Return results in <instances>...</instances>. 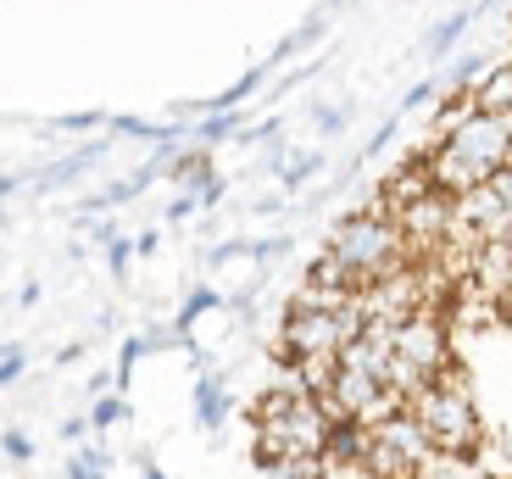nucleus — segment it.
Wrapping results in <instances>:
<instances>
[{
    "instance_id": "f257e3e1",
    "label": "nucleus",
    "mask_w": 512,
    "mask_h": 479,
    "mask_svg": "<svg viewBox=\"0 0 512 479\" xmlns=\"http://www.w3.org/2000/svg\"><path fill=\"white\" fill-rule=\"evenodd\" d=\"M507 162H512V123L474 112L457 134L440 140V151L423 168H429V190L446 195V201H462V195H474L479 184L496 179Z\"/></svg>"
},
{
    "instance_id": "f03ea898",
    "label": "nucleus",
    "mask_w": 512,
    "mask_h": 479,
    "mask_svg": "<svg viewBox=\"0 0 512 479\" xmlns=\"http://www.w3.org/2000/svg\"><path fill=\"white\" fill-rule=\"evenodd\" d=\"M323 257L346 273L351 290H362V285H373V279H384V273L407 268V240H401L390 212H357V218L334 223Z\"/></svg>"
},
{
    "instance_id": "7ed1b4c3",
    "label": "nucleus",
    "mask_w": 512,
    "mask_h": 479,
    "mask_svg": "<svg viewBox=\"0 0 512 479\" xmlns=\"http://www.w3.org/2000/svg\"><path fill=\"white\" fill-rule=\"evenodd\" d=\"M329 418L312 396H279L268 390L262 402H256V457L262 468L273 463H290V457H323L329 446Z\"/></svg>"
},
{
    "instance_id": "20e7f679",
    "label": "nucleus",
    "mask_w": 512,
    "mask_h": 479,
    "mask_svg": "<svg viewBox=\"0 0 512 479\" xmlns=\"http://www.w3.org/2000/svg\"><path fill=\"white\" fill-rule=\"evenodd\" d=\"M407 413L418 418V429L429 435V446H435L440 457H462L468 446H479L474 396H468V385L457 379V368H446L435 385H423L407 402Z\"/></svg>"
},
{
    "instance_id": "39448f33",
    "label": "nucleus",
    "mask_w": 512,
    "mask_h": 479,
    "mask_svg": "<svg viewBox=\"0 0 512 479\" xmlns=\"http://www.w3.org/2000/svg\"><path fill=\"white\" fill-rule=\"evenodd\" d=\"M451 368L446 351V324H440V307H423L418 318L396 329V363H390V390L401 402H412L423 385H435L440 374Z\"/></svg>"
},
{
    "instance_id": "423d86ee",
    "label": "nucleus",
    "mask_w": 512,
    "mask_h": 479,
    "mask_svg": "<svg viewBox=\"0 0 512 479\" xmlns=\"http://www.w3.org/2000/svg\"><path fill=\"white\" fill-rule=\"evenodd\" d=\"M362 335V318L351 307L329 312V307H295L284 318V346H290L295 363H312V357H340L351 340Z\"/></svg>"
},
{
    "instance_id": "0eeeda50",
    "label": "nucleus",
    "mask_w": 512,
    "mask_h": 479,
    "mask_svg": "<svg viewBox=\"0 0 512 479\" xmlns=\"http://www.w3.org/2000/svg\"><path fill=\"white\" fill-rule=\"evenodd\" d=\"M396 229L407 240V251H440V240L451 229V201L446 195H423V201L396 212Z\"/></svg>"
},
{
    "instance_id": "6e6552de",
    "label": "nucleus",
    "mask_w": 512,
    "mask_h": 479,
    "mask_svg": "<svg viewBox=\"0 0 512 479\" xmlns=\"http://www.w3.org/2000/svg\"><path fill=\"white\" fill-rule=\"evenodd\" d=\"M474 112L479 117H512V62H496L485 73V84H474Z\"/></svg>"
},
{
    "instance_id": "1a4fd4ad",
    "label": "nucleus",
    "mask_w": 512,
    "mask_h": 479,
    "mask_svg": "<svg viewBox=\"0 0 512 479\" xmlns=\"http://www.w3.org/2000/svg\"><path fill=\"white\" fill-rule=\"evenodd\" d=\"M223 418H229L223 379H218V374H201V379H195V424H201V429H218Z\"/></svg>"
},
{
    "instance_id": "9d476101",
    "label": "nucleus",
    "mask_w": 512,
    "mask_h": 479,
    "mask_svg": "<svg viewBox=\"0 0 512 479\" xmlns=\"http://www.w3.org/2000/svg\"><path fill=\"white\" fill-rule=\"evenodd\" d=\"M379 195H390V207H396V212L412 207V201H423V195H435V190H429V168H423V162H418V168H401Z\"/></svg>"
},
{
    "instance_id": "9b49d317",
    "label": "nucleus",
    "mask_w": 512,
    "mask_h": 479,
    "mask_svg": "<svg viewBox=\"0 0 512 479\" xmlns=\"http://www.w3.org/2000/svg\"><path fill=\"white\" fill-rule=\"evenodd\" d=\"M418 479H485V468L468 463V457H429V463L418 468Z\"/></svg>"
},
{
    "instance_id": "f8f14e48",
    "label": "nucleus",
    "mask_w": 512,
    "mask_h": 479,
    "mask_svg": "<svg viewBox=\"0 0 512 479\" xmlns=\"http://www.w3.org/2000/svg\"><path fill=\"white\" fill-rule=\"evenodd\" d=\"M128 418V396H95L90 407V429H117Z\"/></svg>"
},
{
    "instance_id": "ddd939ff",
    "label": "nucleus",
    "mask_w": 512,
    "mask_h": 479,
    "mask_svg": "<svg viewBox=\"0 0 512 479\" xmlns=\"http://www.w3.org/2000/svg\"><path fill=\"white\" fill-rule=\"evenodd\" d=\"M67 479H106V452H101V446H84V452H73Z\"/></svg>"
},
{
    "instance_id": "4468645a",
    "label": "nucleus",
    "mask_w": 512,
    "mask_h": 479,
    "mask_svg": "<svg viewBox=\"0 0 512 479\" xmlns=\"http://www.w3.org/2000/svg\"><path fill=\"white\" fill-rule=\"evenodd\" d=\"M268 479H323V457H290V463H273Z\"/></svg>"
},
{
    "instance_id": "2eb2a0df",
    "label": "nucleus",
    "mask_w": 512,
    "mask_h": 479,
    "mask_svg": "<svg viewBox=\"0 0 512 479\" xmlns=\"http://www.w3.org/2000/svg\"><path fill=\"white\" fill-rule=\"evenodd\" d=\"M206 307H218V290H195V296H190V301H184V307H179V324H173V329H179V335H184V329H190V324H195V318H201Z\"/></svg>"
},
{
    "instance_id": "dca6fc26",
    "label": "nucleus",
    "mask_w": 512,
    "mask_h": 479,
    "mask_svg": "<svg viewBox=\"0 0 512 479\" xmlns=\"http://www.w3.org/2000/svg\"><path fill=\"white\" fill-rule=\"evenodd\" d=\"M234 129H240V117H234V112H212V117L201 123V140H206V145H218V140H229Z\"/></svg>"
},
{
    "instance_id": "f3484780",
    "label": "nucleus",
    "mask_w": 512,
    "mask_h": 479,
    "mask_svg": "<svg viewBox=\"0 0 512 479\" xmlns=\"http://www.w3.org/2000/svg\"><path fill=\"white\" fill-rule=\"evenodd\" d=\"M462 28H468V12H451V17H446V23H440V28H435V34H429V51H435V56H440V51H446V45H451V39H457V34H462Z\"/></svg>"
},
{
    "instance_id": "a211bd4d",
    "label": "nucleus",
    "mask_w": 512,
    "mask_h": 479,
    "mask_svg": "<svg viewBox=\"0 0 512 479\" xmlns=\"http://www.w3.org/2000/svg\"><path fill=\"white\" fill-rule=\"evenodd\" d=\"M23 368H28V351L23 346L0 351V385H17V379H23Z\"/></svg>"
},
{
    "instance_id": "6ab92c4d",
    "label": "nucleus",
    "mask_w": 512,
    "mask_h": 479,
    "mask_svg": "<svg viewBox=\"0 0 512 479\" xmlns=\"http://www.w3.org/2000/svg\"><path fill=\"white\" fill-rule=\"evenodd\" d=\"M0 452L12 457V463H28V457H34V441H28L23 429H6V435H0Z\"/></svg>"
},
{
    "instance_id": "aec40b11",
    "label": "nucleus",
    "mask_w": 512,
    "mask_h": 479,
    "mask_svg": "<svg viewBox=\"0 0 512 479\" xmlns=\"http://www.w3.org/2000/svg\"><path fill=\"white\" fill-rule=\"evenodd\" d=\"M323 168V156L318 151H307V156H301V162H290V168H284V184H290V190H295V184H307L312 179V173H318Z\"/></svg>"
},
{
    "instance_id": "412c9836",
    "label": "nucleus",
    "mask_w": 512,
    "mask_h": 479,
    "mask_svg": "<svg viewBox=\"0 0 512 479\" xmlns=\"http://www.w3.org/2000/svg\"><path fill=\"white\" fill-rule=\"evenodd\" d=\"M128 257H134V246H128L123 234H112V240H106V268H112L117 279L128 273Z\"/></svg>"
},
{
    "instance_id": "4be33fe9",
    "label": "nucleus",
    "mask_w": 512,
    "mask_h": 479,
    "mask_svg": "<svg viewBox=\"0 0 512 479\" xmlns=\"http://www.w3.org/2000/svg\"><path fill=\"white\" fill-rule=\"evenodd\" d=\"M485 190H490V195H496V201H501V212H507V218H512V162H507V168H501V173H496V179H490V184H485Z\"/></svg>"
},
{
    "instance_id": "5701e85b",
    "label": "nucleus",
    "mask_w": 512,
    "mask_h": 479,
    "mask_svg": "<svg viewBox=\"0 0 512 479\" xmlns=\"http://www.w3.org/2000/svg\"><path fill=\"white\" fill-rule=\"evenodd\" d=\"M106 117L101 112H73V117H56L51 129H67V134H78V129H101Z\"/></svg>"
},
{
    "instance_id": "b1692460",
    "label": "nucleus",
    "mask_w": 512,
    "mask_h": 479,
    "mask_svg": "<svg viewBox=\"0 0 512 479\" xmlns=\"http://www.w3.org/2000/svg\"><path fill=\"white\" fill-rule=\"evenodd\" d=\"M84 435H90V418H67V424H62V441H84Z\"/></svg>"
},
{
    "instance_id": "393cba45",
    "label": "nucleus",
    "mask_w": 512,
    "mask_h": 479,
    "mask_svg": "<svg viewBox=\"0 0 512 479\" xmlns=\"http://www.w3.org/2000/svg\"><path fill=\"white\" fill-rule=\"evenodd\" d=\"M318 129L334 134V129H346V112H318Z\"/></svg>"
},
{
    "instance_id": "a878e982",
    "label": "nucleus",
    "mask_w": 512,
    "mask_h": 479,
    "mask_svg": "<svg viewBox=\"0 0 512 479\" xmlns=\"http://www.w3.org/2000/svg\"><path fill=\"white\" fill-rule=\"evenodd\" d=\"M156 246H162V234H156V229H145V234H140V240H134V251H140V257H151V251H156Z\"/></svg>"
},
{
    "instance_id": "bb28decb",
    "label": "nucleus",
    "mask_w": 512,
    "mask_h": 479,
    "mask_svg": "<svg viewBox=\"0 0 512 479\" xmlns=\"http://www.w3.org/2000/svg\"><path fill=\"white\" fill-rule=\"evenodd\" d=\"M12 190H23V173H0V201H6Z\"/></svg>"
}]
</instances>
